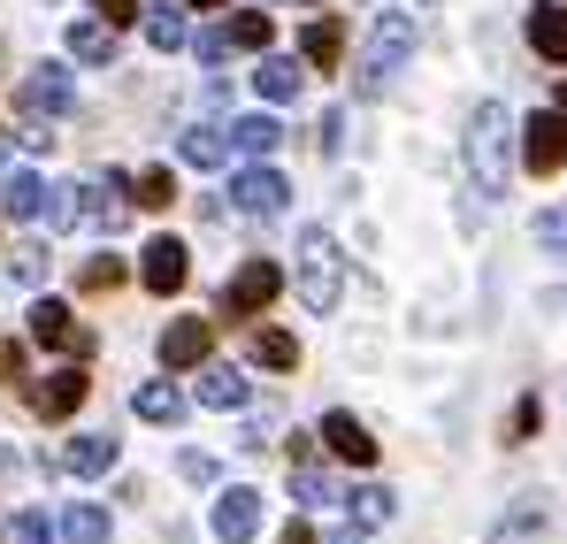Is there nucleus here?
Returning a JSON list of instances; mask_svg holds the SVG:
<instances>
[{
  "instance_id": "obj_1",
  "label": "nucleus",
  "mask_w": 567,
  "mask_h": 544,
  "mask_svg": "<svg viewBox=\"0 0 567 544\" xmlns=\"http://www.w3.org/2000/svg\"><path fill=\"white\" fill-rule=\"evenodd\" d=\"M514 131H522V123L506 115V100H483L468 115V138H461V146H468V170H475L483 192H506V177H514Z\"/></svg>"
},
{
  "instance_id": "obj_2",
  "label": "nucleus",
  "mask_w": 567,
  "mask_h": 544,
  "mask_svg": "<svg viewBox=\"0 0 567 544\" xmlns=\"http://www.w3.org/2000/svg\"><path fill=\"white\" fill-rule=\"evenodd\" d=\"M338 291H346V261H338V246H330L322 230H307V238H299V299H307V315H330Z\"/></svg>"
},
{
  "instance_id": "obj_3",
  "label": "nucleus",
  "mask_w": 567,
  "mask_h": 544,
  "mask_svg": "<svg viewBox=\"0 0 567 544\" xmlns=\"http://www.w3.org/2000/svg\"><path fill=\"white\" fill-rule=\"evenodd\" d=\"M406 54H414V16H377V31H369V54H361V92H383L391 85V70H406Z\"/></svg>"
},
{
  "instance_id": "obj_4",
  "label": "nucleus",
  "mask_w": 567,
  "mask_h": 544,
  "mask_svg": "<svg viewBox=\"0 0 567 544\" xmlns=\"http://www.w3.org/2000/svg\"><path fill=\"white\" fill-rule=\"evenodd\" d=\"M230 207L269 223V215H284V207H291V184H284L269 162H254V170H238V177H230Z\"/></svg>"
},
{
  "instance_id": "obj_5",
  "label": "nucleus",
  "mask_w": 567,
  "mask_h": 544,
  "mask_svg": "<svg viewBox=\"0 0 567 544\" xmlns=\"http://www.w3.org/2000/svg\"><path fill=\"white\" fill-rule=\"evenodd\" d=\"M284 291V269L277 261H246V269L223 284V315H269V299Z\"/></svg>"
},
{
  "instance_id": "obj_6",
  "label": "nucleus",
  "mask_w": 567,
  "mask_h": 544,
  "mask_svg": "<svg viewBox=\"0 0 567 544\" xmlns=\"http://www.w3.org/2000/svg\"><path fill=\"white\" fill-rule=\"evenodd\" d=\"M31 338H39V346H54V353H70V361H85V353H93V338L78 330V315H70L62 299H31Z\"/></svg>"
},
{
  "instance_id": "obj_7",
  "label": "nucleus",
  "mask_w": 567,
  "mask_h": 544,
  "mask_svg": "<svg viewBox=\"0 0 567 544\" xmlns=\"http://www.w3.org/2000/svg\"><path fill=\"white\" fill-rule=\"evenodd\" d=\"M522 162H529V177L567 170V115H529L522 123Z\"/></svg>"
},
{
  "instance_id": "obj_8",
  "label": "nucleus",
  "mask_w": 567,
  "mask_h": 544,
  "mask_svg": "<svg viewBox=\"0 0 567 544\" xmlns=\"http://www.w3.org/2000/svg\"><path fill=\"white\" fill-rule=\"evenodd\" d=\"M16 107H23V115H70V107H78L70 70H31V78L16 85Z\"/></svg>"
},
{
  "instance_id": "obj_9",
  "label": "nucleus",
  "mask_w": 567,
  "mask_h": 544,
  "mask_svg": "<svg viewBox=\"0 0 567 544\" xmlns=\"http://www.w3.org/2000/svg\"><path fill=\"white\" fill-rule=\"evenodd\" d=\"M85 391H93V376L70 361V368H54V376H47V383L31 391V407H39L47 422H62V414H78V407H85Z\"/></svg>"
},
{
  "instance_id": "obj_10",
  "label": "nucleus",
  "mask_w": 567,
  "mask_h": 544,
  "mask_svg": "<svg viewBox=\"0 0 567 544\" xmlns=\"http://www.w3.org/2000/svg\"><path fill=\"white\" fill-rule=\"evenodd\" d=\"M138 276H146V291H154V299L185 291V276H192L185 246H177V238H154V246H146V261H138Z\"/></svg>"
},
{
  "instance_id": "obj_11",
  "label": "nucleus",
  "mask_w": 567,
  "mask_h": 544,
  "mask_svg": "<svg viewBox=\"0 0 567 544\" xmlns=\"http://www.w3.org/2000/svg\"><path fill=\"white\" fill-rule=\"evenodd\" d=\"M254 530H261V491H246V483H238V491H223V499H215V537H223V544H246Z\"/></svg>"
},
{
  "instance_id": "obj_12",
  "label": "nucleus",
  "mask_w": 567,
  "mask_h": 544,
  "mask_svg": "<svg viewBox=\"0 0 567 544\" xmlns=\"http://www.w3.org/2000/svg\"><path fill=\"white\" fill-rule=\"evenodd\" d=\"M47 199H54V184L31 177V170L0 177V215H8V223H39V215H47Z\"/></svg>"
},
{
  "instance_id": "obj_13",
  "label": "nucleus",
  "mask_w": 567,
  "mask_h": 544,
  "mask_svg": "<svg viewBox=\"0 0 567 544\" xmlns=\"http://www.w3.org/2000/svg\"><path fill=\"white\" fill-rule=\"evenodd\" d=\"M207 346H215V330H207L199 315H177V322L162 330V361H169V368H199V361H207Z\"/></svg>"
},
{
  "instance_id": "obj_14",
  "label": "nucleus",
  "mask_w": 567,
  "mask_h": 544,
  "mask_svg": "<svg viewBox=\"0 0 567 544\" xmlns=\"http://www.w3.org/2000/svg\"><path fill=\"white\" fill-rule=\"evenodd\" d=\"M322 445L338 460H353V468H377V438H369L353 414H322Z\"/></svg>"
},
{
  "instance_id": "obj_15",
  "label": "nucleus",
  "mask_w": 567,
  "mask_h": 544,
  "mask_svg": "<svg viewBox=\"0 0 567 544\" xmlns=\"http://www.w3.org/2000/svg\"><path fill=\"white\" fill-rule=\"evenodd\" d=\"M529 47H537L545 62H567V8H560V0L529 8Z\"/></svg>"
},
{
  "instance_id": "obj_16",
  "label": "nucleus",
  "mask_w": 567,
  "mask_h": 544,
  "mask_svg": "<svg viewBox=\"0 0 567 544\" xmlns=\"http://www.w3.org/2000/svg\"><path fill=\"white\" fill-rule=\"evenodd\" d=\"M199 407H246V376L230 361H199Z\"/></svg>"
},
{
  "instance_id": "obj_17",
  "label": "nucleus",
  "mask_w": 567,
  "mask_h": 544,
  "mask_svg": "<svg viewBox=\"0 0 567 544\" xmlns=\"http://www.w3.org/2000/svg\"><path fill=\"white\" fill-rule=\"evenodd\" d=\"M230 146L261 162V154H277V146H284V123H277V115H238V123H230Z\"/></svg>"
},
{
  "instance_id": "obj_18",
  "label": "nucleus",
  "mask_w": 567,
  "mask_h": 544,
  "mask_svg": "<svg viewBox=\"0 0 567 544\" xmlns=\"http://www.w3.org/2000/svg\"><path fill=\"white\" fill-rule=\"evenodd\" d=\"M115 453H123L115 438H70V445H62V468H70V475H107Z\"/></svg>"
},
{
  "instance_id": "obj_19",
  "label": "nucleus",
  "mask_w": 567,
  "mask_h": 544,
  "mask_svg": "<svg viewBox=\"0 0 567 544\" xmlns=\"http://www.w3.org/2000/svg\"><path fill=\"white\" fill-rule=\"evenodd\" d=\"M131 407H138V422H177V414H185V391H177V383H138Z\"/></svg>"
},
{
  "instance_id": "obj_20",
  "label": "nucleus",
  "mask_w": 567,
  "mask_h": 544,
  "mask_svg": "<svg viewBox=\"0 0 567 544\" xmlns=\"http://www.w3.org/2000/svg\"><path fill=\"white\" fill-rule=\"evenodd\" d=\"M291 491H299V506H330V499H338V491H330V475L315 468V453H307V445L291 453Z\"/></svg>"
},
{
  "instance_id": "obj_21",
  "label": "nucleus",
  "mask_w": 567,
  "mask_h": 544,
  "mask_svg": "<svg viewBox=\"0 0 567 544\" xmlns=\"http://www.w3.org/2000/svg\"><path fill=\"white\" fill-rule=\"evenodd\" d=\"M254 92H261V100H291V92H299V62H291V54H261Z\"/></svg>"
},
{
  "instance_id": "obj_22",
  "label": "nucleus",
  "mask_w": 567,
  "mask_h": 544,
  "mask_svg": "<svg viewBox=\"0 0 567 544\" xmlns=\"http://www.w3.org/2000/svg\"><path fill=\"white\" fill-rule=\"evenodd\" d=\"M70 54L78 62H115V23H70Z\"/></svg>"
},
{
  "instance_id": "obj_23",
  "label": "nucleus",
  "mask_w": 567,
  "mask_h": 544,
  "mask_svg": "<svg viewBox=\"0 0 567 544\" xmlns=\"http://www.w3.org/2000/svg\"><path fill=\"white\" fill-rule=\"evenodd\" d=\"M338 47H346V31H338V23H330V16H322V23H307V31H299V62H322V70H330V62H338Z\"/></svg>"
},
{
  "instance_id": "obj_24",
  "label": "nucleus",
  "mask_w": 567,
  "mask_h": 544,
  "mask_svg": "<svg viewBox=\"0 0 567 544\" xmlns=\"http://www.w3.org/2000/svg\"><path fill=\"white\" fill-rule=\"evenodd\" d=\"M177 154H185L192 170H215V162H223V154H230V138H223V131H207V123H199V131H185V138H177Z\"/></svg>"
},
{
  "instance_id": "obj_25",
  "label": "nucleus",
  "mask_w": 567,
  "mask_h": 544,
  "mask_svg": "<svg viewBox=\"0 0 567 544\" xmlns=\"http://www.w3.org/2000/svg\"><path fill=\"white\" fill-rule=\"evenodd\" d=\"M192 31H185V16L177 8H146V47H162V54H177Z\"/></svg>"
},
{
  "instance_id": "obj_26",
  "label": "nucleus",
  "mask_w": 567,
  "mask_h": 544,
  "mask_svg": "<svg viewBox=\"0 0 567 544\" xmlns=\"http://www.w3.org/2000/svg\"><path fill=\"white\" fill-rule=\"evenodd\" d=\"M254 361L261 368H299V338H291V330H254Z\"/></svg>"
},
{
  "instance_id": "obj_27",
  "label": "nucleus",
  "mask_w": 567,
  "mask_h": 544,
  "mask_svg": "<svg viewBox=\"0 0 567 544\" xmlns=\"http://www.w3.org/2000/svg\"><path fill=\"white\" fill-rule=\"evenodd\" d=\"M62 544H107V514L100 506H70L62 514Z\"/></svg>"
},
{
  "instance_id": "obj_28",
  "label": "nucleus",
  "mask_w": 567,
  "mask_h": 544,
  "mask_svg": "<svg viewBox=\"0 0 567 544\" xmlns=\"http://www.w3.org/2000/svg\"><path fill=\"white\" fill-rule=\"evenodd\" d=\"M391 506H399V499H391L383 483H361V491H353V522H361V530H377V522H391Z\"/></svg>"
},
{
  "instance_id": "obj_29",
  "label": "nucleus",
  "mask_w": 567,
  "mask_h": 544,
  "mask_svg": "<svg viewBox=\"0 0 567 544\" xmlns=\"http://www.w3.org/2000/svg\"><path fill=\"white\" fill-rule=\"evenodd\" d=\"M223 39H230V47H269V16H261V8H246V16H230V23H223Z\"/></svg>"
},
{
  "instance_id": "obj_30",
  "label": "nucleus",
  "mask_w": 567,
  "mask_h": 544,
  "mask_svg": "<svg viewBox=\"0 0 567 544\" xmlns=\"http://www.w3.org/2000/svg\"><path fill=\"white\" fill-rule=\"evenodd\" d=\"M131 199H138V207H154V215H162V207H169V199H177V177H169V170H146V177H138V192H131Z\"/></svg>"
},
{
  "instance_id": "obj_31",
  "label": "nucleus",
  "mask_w": 567,
  "mask_h": 544,
  "mask_svg": "<svg viewBox=\"0 0 567 544\" xmlns=\"http://www.w3.org/2000/svg\"><path fill=\"white\" fill-rule=\"evenodd\" d=\"M8 276H16V284H39V276H47V246H16V254H8Z\"/></svg>"
},
{
  "instance_id": "obj_32",
  "label": "nucleus",
  "mask_w": 567,
  "mask_h": 544,
  "mask_svg": "<svg viewBox=\"0 0 567 544\" xmlns=\"http://www.w3.org/2000/svg\"><path fill=\"white\" fill-rule=\"evenodd\" d=\"M537 246H545V254H567V207H545V215H537Z\"/></svg>"
},
{
  "instance_id": "obj_33",
  "label": "nucleus",
  "mask_w": 567,
  "mask_h": 544,
  "mask_svg": "<svg viewBox=\"0 0 567 544\" xmlns=\"http://www.w3.org/2000/svg\"><path fill=\"white\" fill-rule=\"evenodd\" d=\"M115 284H123V261H115V254L85 261V291H115Z\"/></svg>"
},
{
  "instance_id": "obj_34",
  "label": "nucleus",
  "mask_w": 567,
  "mask_h": 544,
  "mask_svg": "<svg viewBox=\"0 0 567 544\" xmlns=\"http://www.w3.org/2000/svg\"><path fill=\"white\" fill-rule=\"evenodd\" d=\"M537 422H545V407H537V399H522V407H514V445H529V438H537Z\"/></svg>"
},
{
  "instance_id": "obj_35",
  "label": "nucleus",
  "mask_w": 567,
  "mask_h": 544,
  "mask_svg": "<svg viewBox=\"0 0 567 544\" xmlns=\"http://www.w3.org/2000/svg\"><path fill=\"white\" fill-rule=\"evenodd\" d=\"M16 544H54V530H47V514H16Z\"/></svg>"
},
{
  "instance_id": "obj_36",
  "label": "nucleus",
  "mask_w": 567,
  "mask_h": 544,
  "mask_svg": "<svg viewBox=\"0 0 567 544\" xmlns=\"http://www.w3.org/2000/svg\"><path fill=\"white\" fill-rule=\"evenodd\" d=\"M100 23H138V0H93Z\"/></svg>"
},
{
  "instance_id": "obj_37",
  "label": "nucleus",
  "mask_w": 567,
  "mask_h": 544,
  "mask_svg": "<svg viewBox=\"0 0 567 544\" xmlns=\"http://www.w3.org/2000/svg\"><path fill=\"white\" fill-rule=\"evenodd\" d=\"M338 138H346V115H322V131H315V146H322V154H338Z\"/></svg>"
},
{
  "instance_id": "obj_38",
  "label": "nucleus",
  "mask_w": 567,
  "mask_h": 544,
  "mask_svg": "<svg viewBox=\"0 0 567 544\" xmlns=\"http://www.w3.org/2000/svg\"><path fill=\"white\" fill-rule=\"evenodd\" d=\"M23 368H31V361H23V346H0V376H8V383H23Z\"/></svg>"
},
{
  "instance_id": "obj_39",
  "label": "nucleus",
  "mask_w": 567,
  "mask_h": 544,
  "mask_svg": "<svg viewBox=\"0 0 567 544\" xmlns=\"http://www.w3.org/2000/svg\"><path fill=\"white\" fill-rule=\"evenodd\" d=\"M177 468H185L192 483H215V460H207V453H185V460H177Z\"/></svg>"
},
{
  "instance_id": "obj_40",
  "label": "nucleus",
  "mask_w": 567,
  "mask_h": 544,
  "mask_svg": "<svg viewBox=\"0 0 567 544\" xmlns=\"http://www.w3.org/2000/svg\"><path fill=\"white\" fill-rule=\"evenodd\" d=\"M277 544H315V530H307V522H284V537Z\"/></svg>"
},
{
  "instance_id": "obj_41",
  "label": "nucleus",
  "mask_w": 567,
  "mask_h": 544,
  "mask_svg": "<svg viewBox=\"0 0 567 544\" xmlns=\"http://www.w3.org/2000/svg\"><path fill=\"white\" fill-rule=\"evenodd\" d=\"M8 468H16V453H8V445H0V475H8Z\"/></svg>"
},
{
  "instance_id": "obj_42",
  "label": "nucleus",
  "mask_w": 567,
  "mask_h": 544,
  "mask_svg": "<svg viewBox=\"0 0 567 544\" xmlns=\"http://www.w3.org/2000/svg\"><path fill=\"white\" fill-rule=\"evenodd\" d=\"M330 544H361V530H346V537H330Z\"/></svg>"
},
{
  "instance_id": "obj_43",
  "label": "nucleus",
  "mask_w": 567,
  "mask_h": 544,
  "mask_svg": "<svg viewBox=\"0 0 567 544\" xmlns=\"http://www.w3.org/2000/svg\"><path fill=\"white\" fill-rule=\"evenodd\" d=\"M185 8H223V0H185Z\"/></svg>"
},
{
  "instance_id": "obj_44",
  "label": "nucleus",
  "mask_w": 567,
  "mask_h": 544,
  "mask_svg": "<svg viewBox=\"0 0 567 544\" xmlns=\"http://www.w3.org/2000/svg\"><path fill=\"white\" fill-rule=\"evenodd\" d=\"M560 115H567V85H560Z\"/></svg>"
},
{
  "instance_id": "obj_45",
  "label": "nucleus",
  "mask_w": 567,
  "mask_h": 544,
  "mask_svg": "<svg viewBox=\"0 0 567 544\" xmlns=\"http://www.w3.org/2000/svg\"><path fill=\"white\" fill-rule=\"evenodd\" d=\"M0 162H8V138H0Z\"/></svg>"
}]
</instances>
